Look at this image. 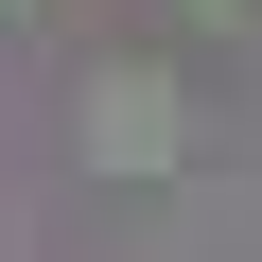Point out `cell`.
I'll list each match as a JSON object with an SVG mask.
<instances>
[{"label":"cell","mask_w":262,"mask_h":262,"mask_svg":"<svg viewBox=\"0 0 262 262\" xmlns=\"http://www.w3.org/2000/svg\"><path fill=\"white\" fill-rule=\"evenodd\" d=\"M88 158H105V175H158V158H175V88H158V70H105V88H88Z\"/></svg>","instance_id":"6da1fadb"}]
</instances>
